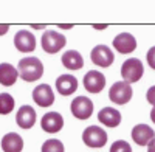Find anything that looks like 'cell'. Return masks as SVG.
<instances>
[{
  "label": "cell",
  "instance_id": "1",
  "mask_svg": "<svg viewBox=\"0 0 155 152\" xmlns=\"http://www.w3.org/2000/svg\"><path fill=\"white\" fill-rule=\"evenodd\" d=\"M17 73L25 82H34L42 78L44 74V64L37 58H23L19 62Z\"/></svg>",
  "mask_w": 155,
  "mask_h": 152
},
{
  "label": "cell",
  "instance_id": "2",
  "mask_svg": "<svg viewBox=\"0 0 155 152\" xmlns=\"http://www.w3.org/2000/svg\"><path fill=\"white\" fill-rule=\"evenodd\" d=\"M143 71H144L143 62L135 58L127 59L121 65V76H123L124 82H127V84L138 82L141 79V76H143Z\"/></svg>",
  "mask_w": 155,
  "mask_h": 152
},
{
  "label": "cell",
  "instance_id": "3",
  "mask_svg": "<svg viewBox=\"0 0 155 152\" xmlns=\"http://www.w3.org/2000/svg\"><path fill=\"white\" fill-rule=\"evenodd\" d=\"M42 48L45 53H50V55H54L58 53L59 50H62L64 47H65V36H64L62 33H58V31H45L42 34Z\"/></svg>",
  "mask_w": 155,
  "mask_h": 152
},
{
  "label": "cell",
  "instance_id": "4",
  "mask_svg": "<svg viewBox=\"0 0 155 152\" xmlns=\"http://www.w3.org/2000/svg\"><path fill=\"white\" fill-rule=\"evenodd\" d=\"M70 110L73 113V117L78 120H88L93 113V103L92 99L87 96H76L71 101Z\"/></svg>",
  "mask_w": 155,
  "mask_h": 152
},
{
  "label": "cell",
  "instance_id": "5",
  "mask_svg": "<svg viewBox=\"0 0 155 152\" xmlns=\"http://www.w3.org/2000/svg\"><path fill=\"white\" fill-rule=\"evenodd\" d=\"M109 98L112 103L115 104H127L129 101H130L132 98V87L130 84H127V82H115L112 87H110V90H109Z\"/></svg>",
  "mask_w": 155,
  "mask_h": 152
},
{
  "label": "cell",
  "instance_id": "6",
  "mask_svg": "<svg viewBox=\"0 0 155 152\" xmlns=\"http://www.w3.org/2000/svg\"><path fill=\"white\" fill-rule=\"evenodd\" d=\"M82 140L88 147H102L107 143V134L98 126H88L82 134Z\"/></svg>",
  "mask_w": 155,
  "mask_h": 152
},
{
  "label": "cell",
  "instance_id": "7",
  "mask_svg": "<svg viewBox=\"0 0 155 152\" xmlns=\"http://www.w3.org/2000/svg\"><path fill=\"white\" fill-rule=\"evenodd\" d=\"M90 58H92V62L98 67H102V68H107L113 64V53L112 50L107 47V45H96L92 53H90Z\"/></svg>",
  "mask_w": 155,
  "mask_h": 152
},
{
  "label": "cell",
  "instance_id": "8",
  "mask_svg": "<svg viewBox=\"0 0 155 152\" xmlns=\"http://www.w3.org/2000/svg\"><path fill=\"white\" fill-rule=\"evenodd\" d=\"M84 87L88 93H99L106 87V76L101 71L90 70L84 76Z\"/></svg>",
  "mask_w": 155,
  "mask_h": 152
},
{
  "label": "cell",
  "instance_id": "9",
  "mask_svg": "<svg viewBox=\"0 0 155 152\" xmlns=\"http://www.w3.org/2000/svg\"><path fill=\"white\" fill-rule=\"evenodd\" d=\"M33 99L39 107H50L54 103L53 88H51L48 84H39L33 90Z\"/></svg>",
  "mask_w": 155,
  "mask_h": 152
},
{
  "label": "cell",
  "instance_id": "10",
  "mask_svg": "<svg viewBox=\"0 0 155 152\" xmlns=\"http://www.w3.org/2000/svg\"><path fill=\"white\" fill-rule=\"evenodd\" d=\"M14 45L22 53H31L36 48V37L33 33H30L27 30H20L14 36Z\"/></svg>",
  "mask_w": 155,
  "mask_h": 152
},
{
  "label": "cell",
  "instance_id": "11",
  "mask_svg": "<svg viewBox=\"0 0 155 152\" xmlns=\"http://www.w3.org/2000/svg\"><path fill=\"white\" fill-rule=\"evenodd\" d=\"M113 47L116 51H120L123 55H129L137 48V41L130 33H120L113 39Z\"/></svg>",
  "mask_w": 155,
  "mask_h": 152
},
{
  "label": "cell",
  "instance_id": "12",
  "mask_svg": "<svg viewBox=\"0 0 155 152\" xmlns=\"http://www.w3.org/2000/svg\"><path fill=\"white\" fill-rule=\"evenodd\" d=\"M42 129L48 134H56L64 127V118L59 115L58 112H48L42 117L41 120Z\"/></svg>",
  "mask_w": 155,
  "mask_h": 152
},
{
  "label": "cell",
  "instance_id": "13",
  "mask_svg": "<svg viewBox=\"0 0 155 152\" xmlns=\"http://www.w3.org/2000/svg\"><path fill=\"white\" fill-rule=\"evenodd\" d=\"M132 138L140 146H147L152 140H155V132L147 124H137L132 129Z\"/></svg>",
  "mask_w": 155,
  "mask_h": 152
},
{
  "label": "cell",
  "instance_id": "14",
  "mask_svg": "<svg viewBox=\"0 0 155 152\" xmlns=\"http://www.w3.org/2000/svg\"><path fill=\"white\" fill-rule=\"evenodd\" d=\"M56 90L62 96L73 95L78 90V79L71 74H61L56 79Z\"/></svg>",
  "mask_w": 155,
  "mask_h": 152
},
{
  "label": "cell",
  "instance_id": "15",
  "mask_svg": "<svg viewBox=\"0 0 155 152\" xmlns=\"http://www.w3.org/2000/svg\"><path fill=\"white\" fill-rule=\"evenodd\" d=\"M16 123L22 129H31L36 123V110L31 106H22L17 110Z\"/></svg>",
  "mask_w": 155,
  "mask_h": 152
},
{
  "label": "cell",
  "instance_id": "16",
  "mask_svg": "<svg viewBox=\"0 0 155 152\" xmlns=\"http://www.w3.org/2000/svg\"><path fill=\"white\" fill-rule=\"evenodd\" d=\"M98 120L107 127H116L121 123V113L113 107H104L99 110Z\"/></svg>",
  "mask_w": 155,
  "mask_h": 152
},
{
  "label": "cell",
  "instance_id": "17",
  "mask_svg": "<svg viewBox=\"0 0 155 152\" xmlns=\"http://www.w3.org/2000/svg\"><path fill=\"white\" fill-rule=\"evenodd\" d=\"M2 149L3 152H22L23 149V140L19 134L9 132L2 138Z\"/></svg>",
  "mask_w": 155,
  "mask_h": 152
},
{
  "label": "cell",
  "instance_id": "18",
  "mask_svg": "<svg viewBox=\"0 0 155 152\" xmlns=\"http://www.w3.org/2000/svg\"><path fill=\"white\" fill-rule=\"evenodd\" d=\"M62 65L68 70H81L84 67V59L79 51L68 50L62 55Z\"/></svg>",
  "mask_w": 155,
  "mask_h": 152
},
{
  "label": "cell",
  "instance_id": "19",
  "mask_svg": "<svg viewBox=\"0 0 155 152\" xmlns=\"http://www.w3.org/2000/svg\"><path fill=\"white\" fill-rule=\"evenodd\" d=\"M17 68H14L11 64H6V62H3V64H0V84L5 85V87H9L12 85L16 81H17Z\"/></svg>",
  "mask_w": 155,
  "mask_h": 152
},
{
  "label": "cell",
  "instance_id": "20",
  "mask_svg": "<svg viewBox=\"0 0 155 152\" xmlns=\"http://www.w3.org/2000/svg\"><path fill=\"white\" fill-rule=\"evenodd\" d=\"M14 109V98L9 93H0V115H8Z\"/></svg>",
  "mask_w": 155,
  "mask_h": 152
},
{
  "label": "cell",
  "instance_id": "21",
  "mask_svg": "<svg viewBox=\"0 0 155 152\" xmlns=\"http://www.w3.org/2000/svg\"><path fill=\"white\" fill-rule=\"evenodd\" d=\"M64 144L59 141V140H54V138H51V140H47L44 144H42V152H64Z\"/></svg>",
  "mask_w": 155,
  "mask_h": 152
},
{
  "label": "cell",
  "instance_id": "22",
  "mask_svg": "<svg viewBox=\"0 0 155 152\" xmlns=\"http://www.w3.org/2000/svg\"><path fill=\"white\" fill-rule=\"evenodd\" d=\"M110 152H132V147L127 141L124 140H118L115 141L112 146H110Z\"/></svg>",
  "mask_w": 155,
  "mask_h": 152
},
{
  "label": "cell",
  "instance_id": "23",
  "mask_svg": "<svg viewBox=\"0 0 155 152\" xmlns=\"http://www.w3.org/2000/svg\"><path fill=\"white\" fill-rule=\"evenodd\" d=\"M147 64H149V67L152 68V70H155V47H152L149 51H147Z\"/></svg>",
  "mask_w": 155,
  "mask_h": 152
},
{
  "label": "cell",
  "instance_id": "24",
  "mask_svg": "<svg viewBox=\"0 0 155 152\" xmlns=\"http://www.w3.org/2000/svg\"><path fill=\"white\" fill-rule=\"evenodd\" d=\"M146 98H147V103H149V104H152V106L155 107V85H152V87L149 88V90H147Z\"/></svg>",
  "mask_w": 155,
  "mask_h": 152
},
{
  "label": "cell",
  "instance_id": "25",
  "mask_svg": "<svg viewBox=\"0 0 155 152\" xmlns=\"http://www.w3.org/2000/svg\"><path fill=\"white\" fill-rule=\"evenodd\" d=\"M8 30H9V25H6V23L0 25V36H3V34H5Z\"/></svg>",
  "mask_w": 155,
  "mask_h": 152
},
{
  "label": "cell",
  "instance_id": "26",
  "mask_svg": "<svg viewBox=\"0 0 155 152\" xmlns=\"http://www.w3.org/2000/svg\"><path fill=\"white\" fill-rule=\"evenodd\" d=\"M147 152H155V140H152V141L147 144Z\"/></svg>",
  "mask_w": 155,
  "mask_h": 152
},
{
  "label": "cell",
  "instance_id": "27",
  "mask_svg": "<svg viewBox=\"0 0 155 152\" xmlns=\"http://www.w3.org/2000/svg\"><path fill=\"white\" fill-rule=\"evenodd\" d=\"M150 120H152V121L155 123V107H153V109L150 110Z\"/></svg>",
  "mask_w": 155,
  "mask_h": 152
},
{
  "label": "cell",
  "instance_id": "28",
  "mask_svg": "<svg viewBox=\"0 0 155 152\" xmlns=\"http://www.w3.org/2000/svg\"><path fill=\"white\" fill-rule=\"evenodd\" d=\"M95 28H96V30H104L106 25H95Z\"/></svg>",
  "mask_w": 155,
  "mask_h": 152
},
{
  "label": "cell",
  "instance_id": "29",
  "mask_svg": "<svg viewBox=\"0 0 155 152\" xmlns=\"http://www.w3.org/2000/svg\"><path fill=\"white\" fill-rule=\"evenodd\" d=\"M33 28H36V30H41V28H44V25H33Z\"/></svg>",
  "mask_w": 155,
  "mask_h": 152
},
{
  "label": "cell",
  "instance_id": "30",
  "mask_svg": "<svg viewBox=\"0 0 155 152\" xmlns=\"http://www.w3.org/2000/svg\"><path fill=\"white\" fill-rule=\"evenodd\" d=\"M61 28H65V30H68V28H71V25H61Z\"/></svg>",
  "mask_w": 155,
  "mask_h": 152
}]
</instances>
